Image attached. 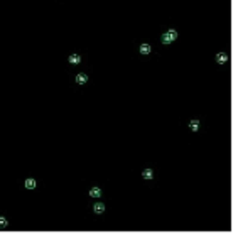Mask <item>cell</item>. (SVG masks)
Returning <instances> with one entry per match:
<instances>
[{
	"label": "cell",
	"mask_w": 238,
	"mask_h": 238,
	"mask_svg": "<svg viewBox=\"0 0 238 238\" xmlns=\"http://www.w3.org/2000/svg\"><path fill=\"white\" fill-rule=\"evenodd\" d=\"M26 187L27 189H34V187H36V179H32V177L26 179Z\"/></svg>",
	"instance_id": "cell-8"
},
{
	"label": "cell",
	"mask_w": 238,
	"mask_h": 238,
	"mask_svg": "<svg viewBox=\"0 0 238 238\" xmlns=\"http://www.w3.org/2000/svg\"><path fill=\"white\" fill-rule=\"evenodd\" d=\"M9 225V221H7V218H4V216H0V230H4V228Z\"/></svg>",
	"instance_id": "cell-12"
},
{
	"label": "cell",
	"mask_w": 238,
	"mask_h": 238,
	"mask_svg": "<svg viewBox=\"0 0 238 238\" xmlns=\"http://www.w3.org/2000/svg\"><path fill=\"white\" fill-rule=\"evenodd\" d=\"M93 211L96 213V214H101V213L105 211V204L103 203H96V204L93 206Z\"/></svg>",
	"instance_id": "cell-4"
},
{
	"label": "cell",
	"mask_w": 238,
	"mask_h": 238,
	"mask_svg": "<svg viewBox=\"0 0 238 238\" xmlns=\"http://www.w3.org/2000/svg\"><path fill=\"white\" fill-rule=\"evenodd\" d=\"M216 62L218 64H225V62H228V54L226 52H218L216 54Z\"/></svg>",
	"instance_id": "cell-1"
},
{
	"label": "cell",
	"mask_w": 238,
	"mask_h": 238,
	"mask_svg": "<svg viewBox=\"0 0 238 238\" xmlns=\"http://www.w3.org/2000/svg\"><path fill=\"white\" fill-rule=\"evenodd\" d=\"M140 54H150V44H142L140 46Z\"/></svg>",
	"instance_id": "cell-9"
},
{
	"label": "cell",
	"mask_w": 238,
	"mask_h": 238,
	"mask_svg": "<svg viewBox=\"0 0 238 238\" xmlns=\"http://www.w3.org/2000/svg\"><path fill=\"white\" fill-rule=\"evenodd\" d=\"M161 39H162V42H164V44H171V42H172V41H171V37H169V34H167V32H166V34H162Z\"/></svg>",
	"instance_id": "cell-11"
},
{
	"label": "cell",
	"mask_w": 238,
	"mask_h": 238,
	"mask_svg": "<svg viewBox=\"0 0 238 238\" xmlns=\"http://www.w3.org/2000/svg\"><path fill=\"white\" fill-rule=\"evenodd\" d=\"M167 34H169V37H171V41H176V39H177V32L174 31V29H169Z\"/></svg>",
	"instance_id": "cell-10"
},
{
	"label": "cell",
	"mask_w": 238,
	"mask_h": 238,
	"mask_svg": "<svg viewBox=\"0 0 238 238\" xmlns=\"http://www.w3.org/2000/svg\"><path fill=\"white\" fill-rule=\"evenodd\" d=\"M90 196L91 198H100L101 196V189H100V187H91V189H90Z\"/></svg>",
	"instance_id": "cell-5"
},
{
	"label": "cell",
	"mask_w": 238,
	"mask_h": 238,
	"mask_svg": "<svg viewBox=\"0 0 238 238\" xmlns=\"http://www.w3.org/2000/svg\"><path fill=\"white\" fill-rule=\"evenodd\" d=\"M142 177H144V179H147V181H150V179L154 177V172H152V169H144V171H142Z\"/></svg>",
	"instance_id": "cell-3"
},
{
	"label": "cell",
	"mask_w": 238,
	"mask_h": 238,
	"mask_svg": "<svg viewBox=\"0 0 238 238\" xmlns=\"http://www.w3.org/2000/svg\"><path fill=\"white\" fill-rule=\"evenodd\" d=\"M189 129H191L192 132H198V130H199V120H191V122H189Z\"/></svg>",
	"instance_id": "cell-7"
},
{
	"label": "cell",
	"mask_w": 238,
	"mask_h": 238,
	"mask_svg": "<svg viewBox=\"0 0 238 238\" xmlns=\"http://www.w3.org/2000/svg\"><path fill=\"white\" fill-rule=\"evenodd\" d=\"M88 81V76L84 74V73H79V74H76V83L78 84H84Z\"/></svg>",
	"instance_id": "cell-2"
},
{
	"label": "cell",
	"mask_w": 238,
	"mask_h": 238,
	"mask_svg": "<svg viewBox=\"0 0 238 238\" xmlns=\"http://www.w3.org/2000/svg\"><path fill=\"white\" fill-rule=\"evenodd\" d=\"M69 62H71V64H79V62H81V56H79V54H71V56H69Z\"/></svg>",
	"instance_id": "cell-6"
}]
</instances>
